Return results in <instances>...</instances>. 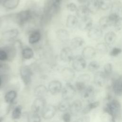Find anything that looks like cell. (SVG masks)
<instances>
[{
  "label": "cell",
  "mask_w": 122,
  "mask_h": 122,
  "mask_svg": "<svg viewBox=\"0 0 122 122\" xmlns=\"http://www.w3.org/2000/svg\"><path fill=\"white\" fill-rule=\"evenodd\" d=\"M112 2L111 0H100V9L103 10L111 9Z\"/></svg>",
  "instance_id": "cell-37"
},
{
  "label": "cell",
  "mask_w": 122,
  "mask_h": 122,
  "mask_svg": "<svg viewBox=\"0 0 122 122\" xmlns=\"http://www.w3.org/2000/svg\"><path fill=\"white\" fill-rule=\"evenodd\" d=\"M71 115L70 112H65L62 116V119L64 122H71Z\"/></svg>",
  "instance_id": "cell-45"
},
{
  "label": "cell",
  "mask_w": 122,
  "mask_h": 122,
  "mask_svg": "<svg viewBox=\"0 0 122 122\" xmlns=\"http://www.w3.org/2000/svg\"><path fill=\"white\" fill-rule=\"evenodd\" d=\"M103 34L102 29L99 26H92L88 30V37L92 40H97L101 39Z\"/></svg>",
  "instance_id": "cell-14"
},
{
  "label": "cell",
  "mask_w": 122,
  "mask_h": 122,
  "mask_svg": "<svg viewBox=\"0 0 122 122\" xmlns=\"http://www.w3.org/2000/svg\"><path fill=\"white\" fill-rule=\"evenodd\" d=\"M79 20L77 17L73 15H68L66 18V26L68 28L73 29L78 26Z\"/></svg>",
  "instance_id": "cell-23"
},
{
  "label": "cell",
  "mask_w": 122,
  "mask_h": 122,
  "mask_svg": "<svg viewBox=\"0 0 122 122\" xmlns=\"http://www.w3.org/2000/svg\"><path fill=\"white\" fill-rule=\"evenodd\" d=\"M9 61V57L6 51L3 48H0V61Z\"/></svg>",
  "instance_id": "cell-41"
},
{
  "label": "cell",
  "mask_w": 122,
  "mask_h": 122,
  "mask_svg": "<svg viewBox=\"0 0 122 122\" xmlns=\"http://www.w3.org/2000/svg\"><path fill=\"white\" fill-rule=\"evenodd\" d=\"M74 57L72 49L69 46H66L61 49L60 53L61 60L65 63L71 62Z\"/></svg>",
  "instance_id": "cell-7"
},
{
  "label": "cell",
  "mask_w": 122,
  "mask_h": 122,
  "mask_svg": "<svg viewBox=\"0 0 122 122\" xmlns=\"http://www.w3.org/2000/svg\"><path fill=\"white\" fill-rule=\"evenodd\" d=\"M82 109L81 101L79 99H76L71 103L69 111L71 115L76 116L82 111Z\"/></svg>",
  "instance_id": "cell-13"
},
{
  "label": "cell",
  "mask_w": 122,
  "mask_h": 122,
  "mask_svg": "<svg viewBox=\"0 0 122 122\" xmlns=\"http://www.w3.org/2000/svg\"><path fill=\"white\" fill-rule=\"evenodd\" d=\"M70 104L71 103L69 101L62 99V100L59 102L57 107V110L61 112H66L67 111L69 110Z\"/></svg>",
  "instance_id": "cell-33"
},
{
  "label": "cell",
  "mask_w": 122,
  "mask_h": 122,
  "mask_svg": "<svg viewBox=\"0 0 122 122\" xmlns=\"http://www.w3.org/2000/svg\"><path fill=\"white\" fill-rule=\"evenodd\" d=\"M78 2H79L80 4H81V5H83V4L85 3H87V2L89 1V0H77Z\"/></svg>",
  "instance_id": "cell-47"
},
{
  "label": "cell",
  "mask_w": 122,
  "mask_h": 122,
  "mask_svg": "<svg viewBox=\"0 0 122 122\" xmlns=\"http://www.w3.org/2000/svg\"><path fill=\"white\" fill-rule=\"evenodd\" d=\"M93 24L92 20L89 17L81 19L79 21L78 27L80 30L81 31H88L92 27Z\"/></svg>",
  "instance_id": "cell-19"
},
{
  "label": "cell",
  "mask_w": 122,
  "mask_h": 122,
  "mask_svg": "<svg viewBox=\"0 0 122 122\" xmlns=\"http://www.w3.org/2000/svg\"><path fill=\"white\" fill-rule=\"evenodd\" d=\"M28 122H41V118L39 113L31 111L27 115Z\"/></svg>",
  "instance_id": "cell-35"
},
{
  "label": "cell",
  "mask_w": 122,
  "mask_h": 122,
  "mask_svg": "<svg viewBox=\"0 0 122 122\" xmlns=\"http://www.w3.org/2000/svg\"><path fill=\"white\" fill-rule=\"evenodd\" d=\"M85 43L84 40L81 37L76 36L73 38L70 41L71 48L72 50H77L83 46Z\"/></svg>",
  "instance_id": "cell-24"
},
{
  "label": "cell",
  "mask_w": 122,
  "mask_h": 122,
  "mask_svg": "<svg viewBox=\"0 0 122 122\" xmlns=\"http://www.w3.org/2000/svg\"><path fill=\"white\" fill-rule=\"evenodd\" d=\"M22 113V107L20 105L16 106L13 110L11 113V118L13 120L19 119Z\"/></svg>",
  "instance_id": "cell-36"
},
{
  "label": "cell",
  "mask_w": 122,
  "mask_h": 122,
  "mask_svg": "<svg viewBox=\"0 0 122 122\" xmlns=\"http://www.w3.org/2000/svg\"><path fill=\"white\" fill-rule=\"evenodd\" d=\"M4 1V0H0V5L2 4L3 3V1Z\"/></svg>",
  "instance_id": "cell-51"
},
{
  "label": "cell",
  "mask_w": 122,
  "mask_h": 122,
  "mask_svg": "<svg viewBox=\"0 0 122 122\" xmlns=\"http://www.w3.org/2000/svg\"><path fill=\"white\" fill-rule=\"evenodd\" d=\"M108 45L104 42L98 43L95 47L96 52L102 55L106 54L108 51Z\"/></svg>",
  "instance_id": "cell-34"
},
{
  "label": "cell",
  "mask_w": 122,
  "mask_h": 122,
  "mask_svg": "<svg viewBox=\"0 0 122 122\" xmlns=\"http://www.w3.org/2000/svg\"><path fill=\"white\" fill-rule=\"evenodd\" d=\"M99 27L102 29H106L112 25L108 16H103L101 17L99 20Z\"/></svg>",
  "instance_id": "cell-32"
},
{
  "label": "cell",
  "mask_w": 122,
  "mask_h": 122,
  "mask_svg": "<svg viewBox=\"0 0 122 122\" xmlns=\"http://www.w3.org/2000/svg\"><path fill=\"white\" fill-rule=\"evenodd\" d=\"M17 96V92L14 90H11L5 94L4 96V100L6 103L10 104L13 103Z\"/></svg>",
  "instance_id": "cell-31"
},
{
  "label": "cell",
  "mask_w": 122,
  "mask_h": 122,
  "mask_svg": "<svg viewBox=\"0 0 122 122\" xmlns=\"http://www.w3.org/2000/svg\"><path fill=\"white\" fill-rule=\"evenodd\" d=\"M81 93L82 98L84 101L90 102L93 101L95 93V89L92 86L89 85Z\"/></svg>",
  "instance_id": "cell-10"
},
{
  "label": "cell",
  "mask_w": 122,
  "mask_h": 122,
  "mask_svg": "<svg viewBox=\"0 0 122 122\" xmlns=\"http://www.w3.org/2000/svg\"><path fill=\"white\" fill-rule=\"evenodd\" d=\"M117 35L115 32L110 31L106 33L104 36L105 43L108 46L112 45L116 41Z\"/></svg>",
  "instance_id": "cell-28"
},
{
  "label": "cell",
  "mask_w": 122,
  "mask_h": 122,
  "mask_svg": "<svg viewBox=\"0 0 122 122\" xmlns=\"http://www.w3.org/2000/svg\"><path fill=\"white\" fill-rule=\"evenodd\" d=\"M1 84H2V79H1V77L0 76V87L1 85Z\"/></svg>",
  "instance_id": "cell-50"
},
{
  "label": "cell",
  "mask_w": 122,
  "mask_h": 122,
  "mask_svg": "<svg viewBox=\"0 0 122 122\" xmlns=\"http://www.w3.org/2000/svg\"><path fill=\"white\" fill-rule=\"evenodd\" d=\"M107 76L104 72L97 71L94 75L93 80L95 84L100 87L103 86L107 81Z\"/></svg>",
  "instance_id": "cell-15"
},
{
  "label": "cell",
  "mask_w": 122,
  "mask_h": 122,
  "mask_svg": "<svg viewBox=\"0 0 122 122\" xmlns=\"http://www.w3.org/2000/svg\"><path fill=\"white\" fill-rule=\"evenodd\" d=\"M122 52V49L118 47L113 48L110 52V56L112 57H116Z\"/></svg>",
  "instance_id": "cell-43"
},
{
  "label": "cell",
  "mask_w": 122,
  "mask_h": 122,
  "mask_svg": "<svg viewBox=\"0 0 122 122\" xmlns=\"http://www.w3.org/2000/svg\"><path fill=\"white\" fill-rule=\"evenodd\" d=\"M112 86L114 94L117 96H121L122 95V76L113 80Z\"/></svg>",
  "instance_id": "cell-17"
},
{
  "label": "cell",
  "mask_w": 122,
  "mask_h": 122,
  "mask_svg": "<svg viewBox=\"0 0 122 122\" xmlns=\"http://www.w3.org/2000/svg\"><path fill=\"white\" fill-rule=\"evenodd\" d=\"M19 72L20 78L24 85H29L31 81L32 76L31 68L28 65H23L20 67Z\"/></svg>",
  "instance_id": "cell-3"
},
{
  "label": "cell",
  "mask_w": 122,
  "mask_h": 122,
  "mask_svg": "<svg viewBox=\"0 0 122 122\" xmlns=\"http://www.w3.org/2000/svg\"><path fill=\"white\" fill-rule=\"evenodd\" d=\"M41 34L39 30H34L31 31L28 36V42L31 45L38 43L41 40Z\"/></svg>",
  "instance_id": "cell-21"
},
{
  "label": "cell",
  "mask_w": 122,
  "mask_h": 122,
  "mask_svg": "<svg viewBox=\"0 0 122 122\" xmlns=\"http://www.w3.org/2000/svg\"><path fill=\"white\" fill-rule=\"evenodd\" d=\"M20 0H4L2 4L3 7L7 10H13L19 5Z\"/></svg>",
  "instance_id": "cell-25"
},
{
  "label": "cell",
  "mask_w": 122,
  "mask_h": 122,
  "mask_svg": "<svg viewBox=\"0 0 122 122\" xmlns=\"http://www.w3.org/2000/svg\"><path fill=\"white\" fill-rule=\"evenodd\" d=\"M91 118L89 116L84 115L76 119L73 122H90Z\"/></svg>",
  "instance_id": "cell-46"
},
{
  "label": "cell",
  "mask_w": 122,
  "mask_h": 122,
  "mask_svg": "<svg viewBox=\"0 0 122 122\" xmlns=\"http://www.w3.org/2000/svg\"><path fill=\"white\" fill-rule=\"evenodd\" d=\"M100 105V102L98 101H92L88 103L84 107L81 113L83 114H87L90 112L92 110L97 108Z\"/></svg>",
  "instance_id": "cell-29"
},
{
  "label": "cell",
  "mask_w": 122,
  "mask_h": 122,
  "mask_svg": "<svg viewBox=\"0 0 122 122\" xmlns=\"http://www.w3.org/2000/svg\"><path fill=\"white\" fill-rule=\"evenodd\" d=\"M20 34V31L17 28H11L3 31L1 35L2 41L8 42H14Z\"/></svg>",
  "instance_id": "cell-6"
},
{
  "label": "cell",
  "mask_w": 122,
  "mask_h": 122,
  "mask_svg": "<svg viewBox=\"0 0 122 122\" xmlns=\"http://www.w3.org/2000/svg\"><path fill=\"white\" fill-rule=\"evenodd\" d=\"M75 12L77 17L80 18L81 20L89 17L90 13L87 6L84 4L78 6Z\"/></svg>",
  "instance_id": "cell-20"
},
{
  "label": "cell",
  "mask_w": 122,
  "mask_h": 122,
  "mask_svg": "<svg viewBox=\"0 0 122 122\" xmlns=\"http://www.w3.org/2000/svg\"><path fill=\"white\" fill-rule=\"evenodd\" d=\"M57 110V108L54 105L52 104L46 105L41 113V116L45 120H50L55 116Z\"/></svg>",
  "instance_id": "cell-9"
},
{
  "label": "cell",
  "mask_w": 122,
  "mask_h": 122,
  "mask_svg": "<svg viewBox=\"0 0 122 122\" xmlns=\"http://www.w3.org/2000/svg\"><path fill=\"white\" fill-rule=\"evenodd\" d=\"M21 55L23 59L29 60L34 57V52L32 48L29 47H25L22 49Z\"/></svg>",
  "instance_id": "cell-27"
},
{
  "label": "cell",
  "mask_w": 122,
  "mask_h": 122,
  "mask_svg": "<svg viewBox=\"0 0 122 122\" xmlns=\"http://www.w3.org/2000/svg\"><path fill=\"white\" fill-rule=\"evenodd\" d=\"M103 110L111 116L112 122H117L122 114L121 103L116 99H111L106 104Z\"/></svg>",
  "instance_id": "cell-1"
},
{
  "label": "cell",
  "mask_w": 122,
  "mask_h": 122,
  "mask_svg": "<svg viewBox=\"0 0 122 122\" xmlns=\"http://www.w3.org/2000/svg\"><path fill=\"white\" fill-rule=\"evenodd\" d=\"M114 27L116 30L120 31L122 30V17H119L114 22Z\"/></svg>",
  "instance_id": "cell-42"
},
{
  "label": "cell",
  "mask_w": 122,
  "mask_h": 122,
  "mask_svg": "<svg viewBox=\"0 0 122 122\" xmlns=\"http://www.w3.org/2000/svg\"><path fill=\"white\" fill-rule=\"evenodd\" d=\"M61 75L64 81L68 83L71 82L74 79L75 73L73 69L66 67L61 70Z\"/></svg>",
  "instance_id": "cell-12"
},
{
  "label": "cell",
  "mask_w": 122,
  "mask_h": 122,
  "mask_svg": "<svg viewBox=\"0 0 122 122\" xmlns=\"http://www.w3.org/2000/svg\"><path fill=\"white\" fill-rule=\"evenodd\" d=\"M72 67L76 71H81L84 70L87 66L85 59L80 55L74 56L72 61Z\"/></svg>",
  "instance_id": "cell-5"
},
{
  "label": "cell",
  "mask_w": 122,
  "mask_h": 122,
  "mask_svg": "<svg viewBox=\"0 0 122 122\" xmlns=\"http://www.w3.org/2000/svg\"><path fill=\"white\" fill-rule=\"evenodd\" d=\"M56 36L57 39L61 42L66 43L70 40L69 32L66 29L60 28L56 32Z\"/></svg>",
  "instance_id": "cell-16"
},
{
  "label": "cell",
  "mask_w": 122,
  "mask_h": 122,
  "mask_svg": "<svg viewBox=\"0 0 122 122\" xmlns=\"http://www.w3.org/2000/svg\"><path fill=\"white\" fill-rule=\"evenodd\" d=\"M4 64L1 62V61H0V71H1L2 69H3L4 66Z\"/></svg>",
  "instance_id": "cell-49"
},
{
  "label": "cell",
  "mask_w": 122,
  "mask_h": 122,
  "mask_svg": "<svg viewBox=\"0 0 122 122\" xmlns=\"http://www.w3.org/2000/svg\"><path fill=\"white\" fill-rule=\"evenodd\" d=\"M91 80V76L89 74L84 73L80 75L78 78L77 80L82 81L87 84H88L90 81Z\"/></svg>",
  "instance_id": "cell-39"
},
{
  "label": "cell",
  "mask_w": 122,
  "mask_h": 122,
  "mask_svg": "<svg viewBox=\"0 0 122 122\" xmlns=\"http://www.w3.org/2000/svg\"><path fill=\"white\" fill-rule=\"evenodd\" d=\"M54 3H58V4H60L61 1L62 0H51Z\"/></svg>",
  "instance_id": "cell-48"
},
{
  "label": "cell",
  "mask_w": 122,
  "mask_h": 122,
  "mask_svg": "<svg viewBox=\"0 0 122 122\" xmlns=\"http://www.w3.org/2000/svg\"><path fill=\"white\" fill-rule=\"evenodd\" d=\"M49 92L48 88L44 85H39L36 86L34 90V95L36 98H43L47 95Z\"/></svg>",
  "instance_id": "cell-22"
},
{
  "label": "cell",
  "mask_w": 122,
  "mask_h": 122,
  "mask_svg": "<svg viewBox=\"0 0 122 122\" xmlns=\"http://www.w3.org/2000/svg\"><path fill=\"white\" fill-rule=\"evenodd\" d=\"M104 72L107 77L110 76L112 71V65L111 63H107L104 66Z\"/></svg>",
  "instance_id": "cell-40"
},
{
  "label": "cell",
  "mask_w": 122,
  "mask_h": 122,
  "mask_svg": "<svg viewBox=\"0 0 122 122\" xmlns=\"http://www.w3.org/2000/svg\"><path fill=\"white\" fill-rule=\"evenodd\" d=\"M100 64L95 61H91L88 65V70L90 72H94L100 68Z\"/></svg>",
  "instance_id": "cell-38"
},
{
  "label": "cell",
  "mask_w": 122,
  "mask_h": 122,
  "mask_svg": "<svg viewBox=\"0 0 122 122\" xmlns=\"http://www.w3.org/2000/svg\"><path fill=\"white\" fill-rule=\"evenodd\" d=\"M37 13L30 8L23 10L17 12L14 17L15 22L20 27H23L32 20Z\"/></svg>",
  "instance_id": "cell-2"
},
{
  "label": "cell",
  "mask_w": 122,
  "mask_h": 122,
  "mask_svg": "<svg viewBox=\"0 0 122 122\" xmlns=\"http://www.w3.org/2000/svg\"><path fill=\"white\" fill-rule=\"evenodd\" d=\"M96 51L92 46H87L85 47L81 53V56L86 60H91L93 59L96 55Z\"/></svg>",
  "instance_id": "cell-18"
},
{
  "label": "cell",
  "mask_w": 122,
  "mask_h": 122,
  "mask_svg": "<svg viewBox=\"0 0 122 122\" xmlns=\"http://www.w3.org/2000/svg\"><path fill=\"white\" fill-rule=\"evenodd\" d=\"M121 13H122V10H121Z\"/></svg>",
  "instance_id": "cell-52"
},
{
  "label": "cell",
  "mask_w": 122,
  "mask_h": 122,
  "mask_svg": "<svg viewBox=\"0 0 122 122\" xmlns=\"http://www.w3.org/2000/svg\"><path fill=\"white\" fill-rule=\"evenodd\" d=\"M62 84L58 80H54L51 81L48 85L49 92L52 95H57L62 90Z\"/></svg>",
  "instance_id": "cell-11"
},
{
  "label": "cell",
  "mask_w": 122,
  "mask_h": 122,
  "mask_svg": "<svg viewBox=\"0 0 122 122\" xmlns=\"http://www.w3.org/2000/svg\"><path fill=\"white\" fill-rule=\"evenodd\" d=\"M90 13L95 14L100 9V0H89L86 5Z\"/></svg>",
  "instance_id": "cell-26"
},
{
  "label": "cell",
  "mask_w": 122,
  "mask_h": 122,
  "mask_svg": "<svg viewBox=\"0 0 122 122\" xmlns=\"http://www.w3.org/2000/svg\"><path fill=\"white\" fill-rule=\"evenodd\" d=\"M46 105V101L43 98H36L33 102L31 106V110L32 112L41 113L42 110Z\"/></svg>",
  "instance_id": "cell-8"
},
{
  "label": "cell",
  "mask_w": 122,
  "mask_h": 122,
  "mask_svg": "<svg viewBox=\"0 0 122 122\" xmlns=\"http://www.w3.org/2000/svg\"><path fill=\"white\" fill-rule=\"evenodd\" d=\"M76 90L71 82L66 83L61 90L62 99L69 101L72 99L76 93Z\"/></svg>",
  "instance_id": "cell-4"
},
{
  "label": "cell",
  "mask_w": 122,
  "mask_h": 122,
  "mask_svg": "<svg viewBox=\"0 0 122 122\" xmlns=\"http://www.w3.org/2000/svg\"><path fill=\"white\" fill-rule=\"evenodd\" d=\"M122 7V4L119 0H114L112 2V5L111 8V13H114L119 15L120 12H121Z\"/></svg>",
  "instance_id": "cell-30"
},
{
  "label": "cell",
  "mask_w": 122,
  "mask_h": 122,
  "mask_svg": "<svg viewBox=\"0 0 122 122\" xmlns=\"http://www.w3.org/2000/svg\"><path fill=\"white\" fill-rule=\"evenodd\" d=\"M67 9L71 12H76L77 10L78 7L73 2H70L66 4Z\"/></svg>",
  "instance_id": "cell-44"
}]
</instances>
